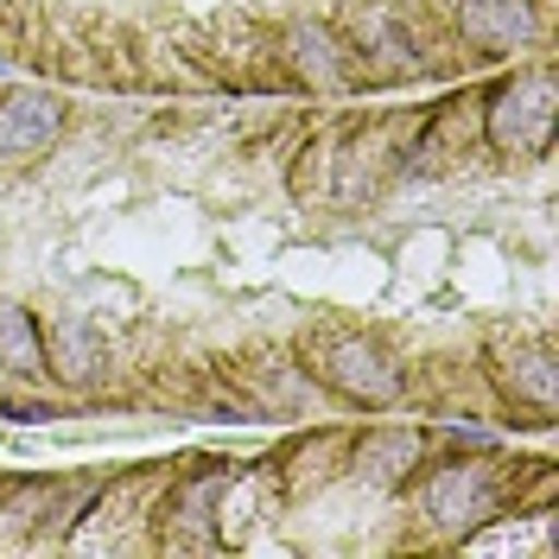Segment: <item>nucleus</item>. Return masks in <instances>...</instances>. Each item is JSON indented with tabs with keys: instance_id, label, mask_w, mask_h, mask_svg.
<instances>
[{
	"instance_id": "4",
	"label": "nucleus",
	"mask_w": 559,
	"mask_h": 559,
	"mask_svg": "<svg viewBox=\"0 0 559 559\" xmlns=\"http://www.w3.org/2000/svg\"><path fill=\"white\" fill-rule=\"evenodd\" d=\"M489 471L484 464H439L432 477H426V522L432 527H452V534H464V527H477L489 515Z\"/></svg>"
},
{
	"instance_id": "7",
	"label": "nucleus",
	"mask_w": 559,
	"mask_h": 559,
	"mask_svg": "<svg viewBox=\"0 0 559 559\" xmlns=\"http://www.w3.org/2000/svg\"><path fill=\"white\" fill-rule=\"evenodd\" d=\"M286 58H293V70H299L306 83H344V45L331 38V26L299 20V26L286 33Z\"/></svg>"
},
{
	"instance_id": "2",
	"label": "nucleus",
	"mask_w": 559,
	"mask_h": 559,
	"mask_svg": "<svg viewBox=\"0 0 559 559\" xmlns=\"http://www.w3.org/2000/svg\"><path fill=\"white\" fill-rule=\"evenodd\" d=\"M324 382L337 388V394H349V401H362V407H382V401H394L401 394V362L388 356L382 344H369V337H337V344H324Z\"/></svg>"
},
{
	"instance_id": "1",
	"label": "nucleus",
	"mask_w": 559,
	"mask_h": 559,
	"mask_svg": "<svg viewBox=\"0 0 559 559\" xmlns=\"http://www.w3.org/2000/svg\"><path fill=\"white\" fill-rule=\"evenodd\" d=\"M554 70H522L489 96V146L509 159H534L554 140Z\"/></svg>"
},
{
	"instance_id": "3",
	"label": "nucleus",
	"mask_w": 559,
	"mask_h": 559,
	"mask_svg": "<svg viewBox=\"0 0 559 559\" xmlns=\"http://www.w3.org/2000/svg\"><path fill=\"white\" fill-rule=\"evenodd\" d=\"M457 33L477 51H522L540 38V7L534 0H457Z\"/></svg>"
},
{
	"instance_id": "8",
	"label": "nucleus",
	"mask_w": 559,
	"mask_h": 559,
	"mask_svg": "<svg viewBox=\"0 0 559 559\" xmlns=\"http://www.w3.org/2000/svg\"><path fill=\"white\" fill-rule=\"evenodd\" d=\"M0 369H13V376H38L45 369V331L13 299H0Z\"/></svg>"
},
{
	"instance_id": "9",
	"label": "nucleus",
	"mask_w": 559,
	"mask_h": 559,
	"mask_svg": "<svg viewBox=\"0 0 559 559\" xmlns=\"http://www.w3.org/2000/svg\"><path fill=\"white\" fill-rule=\"evenodd\" d=\"M414 457H419L414 432H376V439H362V471H369L376 484H394Z\"/></svg>"
},
{
	"instance_id": "6",
	"label": "nucleus",
	"mask_w": 559,
	"mask_h": 559,
	"mask_svg": "<svg viewBox=\"0 0 559 559\" xmlns=\"http://www.w3.org/2000/svg\"><path fill=\"white\" fill-rule=\"evenodd\" d=\"M103 362H108V344L83 312H64L51 331H45V369H58V382H70V388L96 382Z\"/></svg>"
},
{
	"instance_id": "10",
	"label": "nucleus",
	"mask_w": 559,
	"mask_h": 559,
	"mask_svg": "<svg viewBox=\"0 0 559 559\" xmlns=\"http://www.w3.org/2000/svg\"><path fill=\"white\" fill-rule=\"evenodd\" d=\"M509 394H522L534 407H554V356L547 349H522L509 362Z\"/></svg>"
},
{
	"instance_id": "5",
	"label": "nucleus",
	"mask_w": 559,
	"mask_h": 559,
	"mask_svg": "<svg viewBox=\"0 0 559 559\" xmlns=\"http://www.w3.org/2000/svg\"><path fill=\"white\" fill-rule=\"evenodd\" d=\"M64 128V108L45 90H13L0 103V159H38Z\"/></svg>"
}]
</instances>
